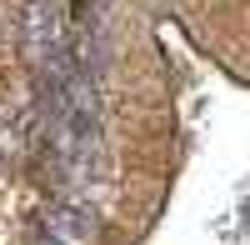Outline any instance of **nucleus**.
Wrapping results in <instances>:
<instances>
[{"label":"nucleus","instance_id":"obj_1","mask_svg":"<svg viewBox=\"0 0 250 245\" xmlns=\"http://www.w3.org/2000/svg\"><path fill=\"white\" fill-rule=\"evenodd\" d=\"M45 230H50V235H60L65 245H75V240H85V235L95 230V220H90V210H85V205L65 200V205H50V210H45Z\"/></svg>","mask_w":250,"mask_h":245},{"label":"nucleus","instance_id":"obj_2","mask_svg":"<svg viewBox=\"0 0 250 245\" xmlns=\"http://www.w3.org/2000/svg\"><path fill=\"white\" fill-rule=\"evenodd\" d=\"M35 245H65V240H60V235H50V230H45V235H40Z\"/></svg>","mask_w":250,"mask_h":245}]
</instances>
